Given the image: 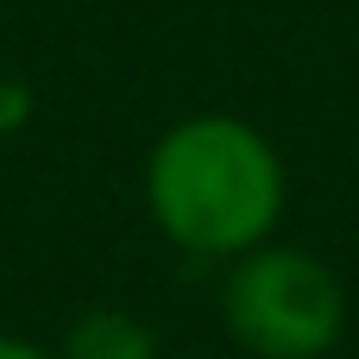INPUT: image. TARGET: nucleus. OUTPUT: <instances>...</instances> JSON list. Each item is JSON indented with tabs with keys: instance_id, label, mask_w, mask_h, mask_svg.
<instances>
[{
	"instance_id": "nucleus-1",
	"label": "nucleus",
	"mask_w": 359,
	"mask_h": 359,
	"mask_svg": "<svg viewBox=\"0 0 359 359\" xmlns=\"http://www.w3.org/2000/svg\"><path fill=\"white\" fill-rule=\"evenodd\" d=\"M284 158L240 114L177 120L145 158V208L189 259H246L284 221Z\"/></svg>"
},
{
	"instance_id": "nucleus-2",
	"label": "nucleus",
	"mask_w": 359,
	"mask_h": 359,
	"mask_svg": "<svg viewBox=\"0 0 359 359\" xmlns=\"http://www.w3.org/2000/svg\"><path fill=\"white\" fill-rule=\"evenodd\" d=\"M227 334L252 359H322L347 334V284L303 246H259L233 259L221 290Z\"/></svg>"
},
{
	"instance_id": "nucleus-3",
	"label": "nucleus",
	"mask_w": 359,
	"mask_h": 359,
	"mask_svg": "<svg viewBox=\"0 0 359 359\" xmlns=\"http://www.w3.org/2000/svg\"><path fill=\"white\" fill-rule=\"evenodd\" d=\"M57 359H158V341L145 322H133L126 309H95L69 328Z\"/></svg>"
},
{
	"instance_id": "nucleus-4",
	"label": "nucleus",
	"mask_w": 359,
	"mask_h": 359,
	"mask_svg": "<svg viewBox=\"0 0 359 359\" xmlns=\"http://www.w3.org/2000/svg\"><path fill=\"white\" fill-rule=\"evenodd\" d=\"M0 359H57L50 347H38V341H19V334H0Z\"/></svg>"
}]
</instances>
